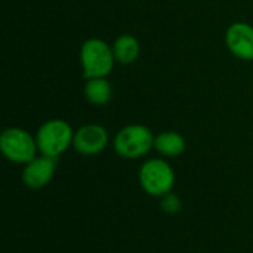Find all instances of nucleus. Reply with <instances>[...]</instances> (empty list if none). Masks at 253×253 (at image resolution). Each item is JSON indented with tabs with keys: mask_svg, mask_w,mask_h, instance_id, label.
<instances>
[{
	"mask_svg": "<svg viewBox=\"0 0 253 253\" xmlns=\"http://www.w3.org/2000/svg\"><path fill=\"white\" fill-rule=\"evenodd\" d=\"M113 47L101 39H89L80 47V62L84 79L107 77L114 65Z\"/></svg>",
	"mask_w": 253,
	"mask_h": 253,
	"instance_id": "1",
	"label": "nucleus"
},
{
	"mask_svg": "<svg viewBox=\"0 0 253 253\" xmlns=\"http://www.w3.org/2000/svg\"><path fill=\"white\" fill-rule=\"evenodd\" d=\"M73 138L74 132L71 126L62 119H50L44 122L36 133L37 148L43 156L53 159L61 156L73 144Z\"/></svg>",
	"mask_w": 253,
	"mask_h": 253,
	"instance_id": "2",
	"label": "nucleus"
},
{
	"mask_svg": "<svg viewBox=\"0 0 253 253\" xmlns=\"http://www.w3.org/2000/svg\"><path fill=\"white\" fill-rule=\"evenodd\" d=\"M154 136L147 126L129 125L114 136V151L125 159H139L154 147Z\"/></svg>",
	"mask_w": 253,
	"mask_h": 253,
	"instance_id": "3",
	"label": "nucleus"
},
{
	"mask_svg": "<svg viewBox=\"0 0 253 253\" xmlns=\"http://www.w3.org/2000/svg\"><path fill=\"white\" fill-rule=\"evenodd\" d=\"M139 184L150 196H165L175 184V173L165 160L151 159L139 169Z\"/></svg>",
	"mask_w": 253,
	"mask_h": 253,
	"instance_id": "4",
	"label": "nucleus"
},
{
	"mask_svg": "<svg viewBox=\"0 0 253 253\" xmlns=\"http://www.w3.org/2000/svg\"><path fill=\"white\" fill-rule=\"evenodd\" d=\"M0 148L6 159L13 163H28L36 157L37 142L24 129L9 127L0 136Z\"/></svg>",
	"mask_w": 253,
	"mask_h": 253,
	"instance_id": "5",
	"label": "nucleus"
},
{
	"mask_svg": "<svg viewBox=\"0 0 253 253\" xmlns=\"http://www.w3.org/2000/svg\"><path fill=\"white\" fill-rule=\"evenodd\" d=\"M108 144V133L101 125H84L74 132L73 147L77 153L84 156H95L105 150Z\"/></svg>",
	"mask_w": 253,
	"mask_h": 253,
	"instance_id": "6",
	"label": "nucleus"
},
{
	"mask_svg": "<svg viewBox=\"0 0 253 253\" xmlns=\"http://www.w3.org/2000/svg\"><path fill=\"white\" fill-rule=\"evenodd\" d=\"M225 43L230 52L243 61L253 59V27L248 22H234L227 28Z\"/></svg>",
	"mask_w": 253,
	"mask_h": 253,
	"instance_id": "7",
	"label": "nucleus"
},
{
	"mask_svg": "<svg viewBox=\"0 0 253 253\" xmlns=\"http://www.w3.org/2000/svg\"><path fill=\"white\" fill-rule=\"evenodd\" d=\"M55 169H56V159L49 156L34 157L31 162L25 165L22 172V181L28 188L40 190L52 181L55 175Z\"/></svg>",
	"mask_w": 253,
	"mask_h": 253,
	"instance_id": "8",
	"label": "nucleus"
},
{
	"mask_svg": "<svg viewBox=\"0 0 253 253\" xmlns=\"http://www.w3.org/2000/svg\"><path fill=\"white\" fill-rule=\"evenodd\" d=\"M113 47V53L117 62L123 64V65H129L133 64L139 53H141V44L138 42V39L132 34H122L114 40Z\"/></svg>",
	"mask_w": 253,
	"mask_h": 253,
	"instance_id": "9",
	"label": "nucleus"
},
{
	"mask_svg": "<svg viewBox=\"0 0 253 253\" xmlns=\"http://www.w3.org/2000/svg\"><path fill=\"white\" fill-rule=\"evenodd\" d=\"M154 148L166 157H178L185 151V139L173 130L162 132L154 139Z\"/></svg>",
	"mask_w": 253,
	"mask_h": 253,
	"instance_id": "10",
	"label": "nucleus"
},
{
	"mask_svg": "<svg viewBox=\"0 0 253 253\" xmlns=\"http://www.w3.org/2000/svg\"><path fill=\"white\" fill-rule=\"evenodd\" d=\"M84 96L93 105H104L113 96L111 83L105 77L87 79L84 84Z\"/></svg>",
	"mask_w": 253,
	"mask_h": 253,
	"instance_id": "11",
	"label": "nucleus"
},
{
	"mask_svg": "<svg viewBox=\"0 0 253 253\" xmlns=\"http://www.w3.org/2000/svg\"><path fill=\"white\" fill-rule=\"evenodd\" d=\"M160 206H162V211L168 215H175L181 211L182 208V203H181V199L176 196V194H172V193H168L165 196H162V202H160Z\"/></svg>",
	"mask_w": 253,
	"mask_h": 253,
	"instance_id": "12",
	"label": "nucleus"
}]
</instances>
